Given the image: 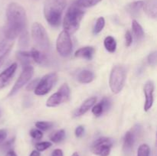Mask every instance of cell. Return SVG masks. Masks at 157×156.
Masks as SVG:
<instances>
[{
    "label": "cell",
    "mask_w": 157,
    "mask_h": 156,
    "mask_svg": "<svg viewBox=\"0 0 157 156\" xmlns=\"http://www.w3.org/2000/svg\"><path fill=\"white\" fill-rule=\"evenodd\" d=\"M144 90L146 97L145 104H144V110L147 112L152 108L153 101H154V96H153V93H154V83L152 80L147 81L145 84V86H144Z\"/></svg>",
    "instance_id": "11"
},
{
    "label": "cell",
    "mask_w": 157,
    "mask_h": 156,
    "mask_svg": "<svg viewBox=\"0 0 157 156\" xmlns=\"http://www.w3.org/2000/svg\"><path fill=\"white\" fill-rule=\"evenodd\" d=\"M112 146L113 141L111 139L107 137L100 138L93 143L91 151L98 156H109Z\"/></svg>",
    "instance_id": "9"
},
{
    "label": "cell",
    "mask_w": 157,
    "mask_h": 156,
    "mask_svg": "<svg viewBox=\"0 0 157 156\" xmlns=\"http://www.w3.org/2000/svg\"><path fill=\"white\" fill-rule=\"evenodd\" d=\"M84 132V127L82 126V125H79L75 129V136H77L78 138L81 137L83 136Z\"/></svg>",
    "instance_id": "36"
},
{
    "label": "cell",
    "mask_w": 157,
    "mask_h": 156,
    "mask_svg": "<svg viewBox=\"0 0 157 156\" xmlns=\"http://www.w3.org/2000/svg\"><path fill=\"white\" fill-rule=\"evenodd\" d=\"M144 1H135L130 2L126 6V10L132 16H137L139 15L141 9L144 8Z\"/></svg>",
    "instance_id": "17"
},
{
    "label": "cell",
    "mask_w": 157,
    "mask_h": 156,
    "mask_svg": "<svg viewBox=\"0 0 157 156\" xmlns=\"http://www.w3.org/2000/svg\"><path fill=\"white\" fill-rule=\"evenodd\" d=\"M32 36L35 45L44 54L48 52L50 49V41L45 28L38 22L32 25Z\"/></svg>",
    "instance_id": "4"
},
{
    "label": "cell",
    "mask_w": 157,
    "mask_h": 156,
    "mask_svg": "<svg viewBox=\"0 0 157 156\" xmlns=\"http://www.w3.org/2000/svg\"><path fill=\"white\" fill-rule=\"evenodd\" d=\"M84 15V11L76 3L72 4L67 9L63 21L64 31L73 35L78 30L81 21Z\"/></svg>",
    "instance_id": "3"
},
{
    "label": "cell",
    "mask_w": 157,
    "mask_h": 156,
    "mask_svg": "<svg viewBox=\"0 0 157 156\" xmlns=\"http://www.w3.org/2000/svg\"><path fill=\"white\" fill-rule=\"evenodd\" d=\"M104 25H105V19H104V18H103V17L98 18L94 25V34H95V35L99 34L104 29Z\"/></svg>",
    "instance_id": "27"
},
{
    "label": "cell",
    "mask_w": 157,
    "mask_h": 156,
    "mask_svg": "<svg viewBox=\"0 0 157 156\" xmlns=\"http://www.w3.org/2000/svg\"><path fill=\"white\" fill-rule=\"evenodd\" d=\"M30 53L32 59L35 62L41 64H43L44 61H45V55H44V54L41 53L38 49L32 48V50L30 51Z\"/></svg>",
    "instance_id": "22"
},
{
    "label": "cell",
    "mask_w": 157,
    "mask_h": 156,
    "mask_svg": "<svg viewBox=\"0 0 157 156\" xmlns=\"http://www.w3.org/2000/svg\"><path fill=\"white\" fill-rule=\"evenodd\" d=\"M52 156H64V154H63L62 150L57 148V149L54 150L52 154Z\"/></svg>",
    "instance_id": "38"
},
{
    "label": "cell",
    "mask_w": 157,
    "mask_h": 156,
    "mask_svg": "<svg viewBox=\"0 0 157 156\" xmlns=\"http://www.w3.org/2000/svg\"><path fill=\"white\" fill-rule=\"evenodd\" d=\"M144 10L150 17L156 18L157 15V2L156 0H147L144 5Z\"/></svg>",
    "instance_id": "18"
},
{
    "label": "cell",
    "mask_w": 157,
    "mask_h": 156,
    "mask_svg": "<svg viewBox=\"0 0 157 156\" xmlns=\"http://www.w3.org/2000/svg\"><path fill=\"white\" fill-rule=\"evenodd\" d=\"M17 58L24 67L30 65L31 60H32V57H31V53L28 51L18 52L17 53Z\"/></svg>",
    "instance_id": "20"
},
{
    "label": "cell",
    "mask_w": 157,
    "mask_h": 156,
    "mask_svg": "<svg viewBox=\"0 0 157 156\" xmlns=\"http://www.w3.org/2000/svg\"><path fill=\"white\" fill-rule=\"evenodd\" d=\"M147 61H148L149 64L151 66H156L157 63V52L155 51L151 52L149 54L148 58H147Z\"/></svg>",
    "instance_id": "33"
},
{
    "label": "cell",
    "mask_w": 157,
    "mask_h": 156,
    "mask_svg": "<svg viewBox=\"0 0 157 156\" xmlns=\"http://www.w3.org/2000/svg\"><path fill=\"white\" fill-rule=\"evenodd\" d=\"M135 142V133L133 131H128L126 132L124 138L123 150L125 154H129L132 151Z\"/></svg>",
    "instance_id": "14"
},
{
    "label": "cell",
    "mask_w": 157,
    "mask_h": 156,
    "mask_svg": "<svg viewBox=\"0 0 157 156\" xmlns=\"http://www.w3.org/2000/svg\"><path fill=\"white\" fill-rule=\"evenodd\" d=\"M29 156H41V154H40V151H37V150H34V151H32Z\"/></svg>",
    "instance_id": "40"
},
{
    "label": "cell",
    "mask_w": 157,
    "mask_h": 156,
    "mask_svg": "<svg viewBox=\"0 0 157 156\" xmlns=\"http://www.w3.org/2000/svg\"><path fill=\"white\" fill-rule=\"evenodd\" d=\"M18 44L21 47L25 48L29 46V34H28L27 31L24 30L21 34H20L19 41H18Z\"/></svg>",
    "instance_id": "26"
},
{
    "label": "cell",
    "mask_w": 157,
    "mask_h": 156,
    "mask_svg": "<svg viewBox=\"0 0 157 156\" xmlns=\"http://www.w3.org/2000/svg\"><path fill=\"white\" fill-rule=\"evenodd\" d=\"M7 138V131L6 129H0V144L2 143Z\"/></svg>",
    "instance_id": "37"
},
{
    "label": "cell",
    "mask_w": 157,
    "mask_h": 156,
    "mask_svg": "<svg viewBox=\"0 0 157 156\" xmlns=\"http://www.w3.org/2000/svg\"><path fill=\"white\" fill-rule=\"evenodd\" d=\"M95 49L93 47H83L81 48L78 49L75 54V56L78 58H83L86 60H91L94 54Z\"/></svg>",
    "instance_id": "16"
},
{
    "label": "cell",
    "mask_w": 157,
    "mask_h": 156,
    "mask_svg": "<svg viewBox=\"0 0 157 156\" xmlns=\"http://www.w3.org/2000/svg\"><path fill=\"white\" fill-rule=\"evenodd\" d=\"M34 73V69L33 67L31 65L26 66V67H24V69H23L22 72L20 74L19 77L18 78L17 81L15 82V84H14L13 87L11 90V91L9 92L8 96L10 97V96H12L14 94L17 93L23 86L25 85L28 82L31 80V78L32 77Z\"/></svg>",
    "instance_id": "10"
},
{
    "label": "cell",
    "mask_w": 157,
    "mask_h": 156,
    "mask_svg": "<svg viewBox=\"0 0 157 156\" xmlns=\"http://www.w3.org/2000/svg\"><path fill=\"white\" fill-rule=\"evenodd\" d=\"M96 102L97 98L95 97V96H92V97H90L87 99H86V100L81 104V106H80L79 108L75 111V113H74V117H78V116H82V115L85 114L91 107L94 106V105L96 103Z\"/></svg>",
    "instance_id": "15"
},
{
    "label": "cell",
    "mask_w": 157,
    "mask_h": 156,
    "mask_svg": "<svg viewBox=\"0 0 157 156\" xmlns=\"http://www.w3.org/2000/svg\"><path fill=\"white\" fill-rule=\"evenodd\" d=\"M52 142H38V143L35 144V148H36V150L38 151H45L46 149L50 148L52 146Z\"/></svg>",
    "instance_id": "30"
},
{
    "label": "cell",
    "mask_w": 157,
    "mask_h": 156,
    "mask_svg": "<svg viewBox=\"0 0 157 156\" xmlns=\"http://www.w3.org/2000/svg\"><path fill=\"white\" fill-rule=\"evenodd\" d=\"M30 136L35 140H40L42 139L43 133L38 128H33L30 131Z\"/></svg>",
    "instance_id": "32"
},
{
    "label": "cell",
    "mask_w": 157,
    "mask_h": 156,
    "mask_svg": "<svg viewBox=\"0 0 157 156\" xmlns=\"http://www.w3.org/2000/svg\"><path fill=\"white\" fill-rule=\"evenodd\" d=\"M104 47L106 50L109 51L110 53H113L115 52L117 49V41L115 38L112 36H107L104 39Z\"/></svg>",
    "instance_id": "21"
},
{
    "label": "cell",
    "mask_w": 157,
    "mask_h": 156,
    "mask_svg": "<svg viewBox=\"0 0 157 156\" xmlns=\"http://www.w3.org/2000/svg\"><path fill=\"white\" fill-rule=\"evenodd\" d=\"M6 25L4 34L6 38L15 39L25 30L27 15L24 8L16 2H11L6 9Z\"/></svg>",
    "instance_id": "1"
},
{
    "label": "cell",
    "mask_w": 157,
    "mask_h": 156,
    "mask_svg": "<svg viewBox=\"0 0 157 156\" xmlns=\"http://www.w3.org/2000/svg\"><path fill=\"white\" fill-rule=\"evenodd\" d=\"M72 47L73 44L70 35L65 31L61 32L56 41V49L58 53L64 58L68 57L72 52Z\"/></svg>",
    "instance_id": "6"
},
{
    "label": "cell",
    "mask_w": 157,
    "mask_h": 156,
    "mask_svg": "<svg viewBox=\"0 0 157 156\" xmlns=\"http://www.w3.org/2000/svg\"><path fill=\"white\" fill-rule=\"evenodd\" d=\"M70 87L67 84H64L58 92L48 98L46 102V106L48 107H55L61 105L63 102H66L70 98Z\"/></svg>",
    "instance_id": "8"
},
{
    "label": "cell",
    "mask_w": 157,
    "mask_h": 156,
    "mask_svg": "<svg viewBox=\"0 0 157 156\" xmlns=\"http://www.w3.org/2000/svg\"><path fill=\"white\" fill-rule=\"evenodd\" d=\"M40 78H38V79H35L34 80H32L30 84H28V86L26 87V90H29V91H32V90H35V88L38 86V83H39Z\"/></svg>",
    "instance_id": "34"
},
{
    "label": "cell",
    "mask_w": 157,
    "mask_h": 156,
    "mask_svg": "<svg viewBox=\"0 0 157 156\" xmlns=\"http://www.w3.org/2000/svg\"><path fill=\"white\" fill-rule=\"evenodd\" d=\"M94 79V74L92 71L88 70H84L79 73L78 80L81 84H89Z\"/></svg>",
    "instance_id": "19"
},
{
    "label": "cell",
    "mask_w": 157,
    "mask_h": 156,
    "mask_svg": "<svg viewBox=\"0 0 157 156\" xmlns=\"http://www.w3.org/2000/svg\"><path fill=\"white\" fill-rule=\"evenodd\" d=\"M150 148L147 144H143L139 147L137 151V156H150Z\"/></svg>",
    "instance_id": "28"
},
{
    "label": "cell",
    "mask_w": 157,
    "mask_h": 156,
    "mask_svg": "<svg viewBox=\"0 0 157 156\" xmlns=\"http://www.w3.org/2000/svg\"><path fill=\"white\" fill-rule=\"evenodd\" d=\"M17 70V64L13 63L0 73V90L8 85Z\"/></svg>",
    "instance_id": "12"
},
{
    "label": "cell",
    "mask_w": 157,
    "mask_h": 156,
    "mask_svg": "<svg viewBox=\"0 0 157 156\" xmlns=\"http://www.w3.org/2000/svg\"><path fill=\"white\" fill-rule=\"evenodd\" d=\"M126 70L123 66H114L110 72L109 84L111 91L115 94H117L124 88L126 81Z\"/></svg>",
    "instance_id": "5"
},
{
    "label": "cell",
    "mask_w": 157,
    "mask_h": 156,
    "mask_svg": "<svg viewBox=\"0 0 157 156\" xmlns=\"http://www.w3.org/2000/svg\"><path fill=\"white\" fill-rule=\"evenodd\" d=\"M132 29H133V35H135L136 39L140 40L144 37V29H143L142 26H141L136 20H133V21H132Z\"/></svg>",
    "instance_id": "23"
},
{
    "label": "cell",
    "mask_w": 157,
    "mask_h": 156,
    "mask_svg": "<svg viewBox=\"0 0 157 156\" xmlns=\"http://www.w3.org/2000/svg\"><path fill=\"white\" fill-rule=\"evenodd\" d=\"M102 0H78L76 4L81 8H90L96 6Z\"/></svg>",
    "instance_id": "25"
},
{
    "label": "cell",
    "mask_w": 157,
    "mask_h": 156,
    "mask_svg": "<svg viewBox=\"0 0 157 156\" xmlns=\"http://www.w3.org/2000/svg\"><path fill=\"white\" fill-rule=\"evenodd\" d=\"M92 113H93V114L95 115L96 116H100L101 115H102L103 113H104V107H103L101 102H100L99 103L94 106L93 109H92Z\"/></svg>",
    "instance_id": "31"
},
{
    "label": "cell",
    "mask_w": 157,
    "mask_h": 156,
    "mask_svg": "<svg viewBox=\"0 0 157 156\" xmlns=\"http://www.w3.org/2000/svg\"><path fill=\"white\" fill-rule=\"evenodd\" d=\"M64 137H65V131L64 129H60L51 135L50 139L54 143H59L64 140Z\"/></svg>",
    "instance_id": "24"
},
{
    "label": "cell",
    "mask_w": 157,
    "mask_h": 156,
    "mask_svg": "<svg viewBox=\"0 0 157 156\" xmlns=\"http://www.w3.org/2000/svg\"><path fill=\"white\" fill-rule=\"evenodd\" d=\"M58 80V74L55 72L48 73L40 79L39 83L35 90V93L38 96H43L51 91Z\"/></svg>",
    "instance_id": "7"
},
{
    "label": "cell",
    "mask_w": 157,
    "mask_h": 156,
    "mask_svg": "<svg viewBox=\"0 0 157 156\" xmlns=\"http://www.w3.org/2000/svg\"><path fill=\"white\" fill-rule=\"evenodd\" d=\"M125 41H126V46L127 47H130L131 45L132 42H133V37H132V34L130 31H127L125 34Z\"/></svg>",
    "instance_id": "35"
},
{
    "label": "cell",
    "mask_w": 157,
    "mask_h": 156,
    "mask_svg": "<svg viewBox=\"0 0 157 156\" xmlns=\"http://www.w3.org/2000/svg\"><path fill=\"white\" fill-rule=\"evenodd\" d=\"M53 125L52 122H44V121H38L35 123V126L41 131H46L51 128Z\"/></svg>",
    "instance_id": "29"
},
{
    "label": "cell",
    "mask_w": 157,
    "mask_h": 156,
    "mask_svg": "<svg viewBox=\"0 0 157 156\" xmlns=\"http://www.w3.org/2000/svg\"><path fill=\"white\" fill-rule=\"evenodd\" d=\"M6 156H18L16 153L13 151V150H9L8 152L6 153Z\"/></svg>",
    "instance_id": "39"
},
{
    "label": "cell",
    "mask_w": 157,
    "mask_h": 156,
    "mask_svg": "<svg viewBox=\"0 0 157 156\" xmlns=\"http://www.w3.org/2000/svg\"><path fill=\"white\" fill-rule=\"evenodd\" d=\"M67 4V0H46L44 5V15L50 25L60 24L61 16Z\"/></svg>",
    "instance_id": "2"
},
{
    "label": "cell",
    "mask_w": 157,
    "mask_h": 156,
    "mask_svg": "<svg viewBox=\"0 0 157 156\" xmlns=\"http://www.w3.org/2000/svg\"><path fill=\"white\" fill-rule=\"evenodd\" d=\"M71 156H79V154H78V152H75L73 153V154H72Z\"/></svg>",
    "instance_id": "41"
},
{
    "label": "cell",
    "mask_w": 157,
    "mask_h": 156,
    "mask_svg": "<svg viewBox=\"0 0 157 156\" xmlns=\"http://www.w3.org/2000/svg\"><path fill=\"white\" fill-rule=\"evenodd\" d=\"M13 40H9L6 38L0 43V67L2 65L5 59L8 56L9 52L13 47Z\"/></svg>",
    "instance_id": "13"
}]
</instances>
